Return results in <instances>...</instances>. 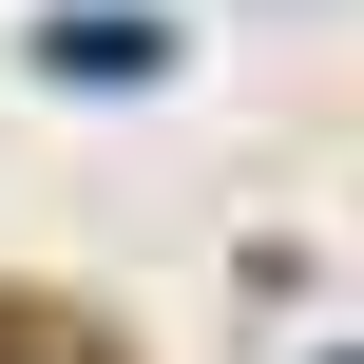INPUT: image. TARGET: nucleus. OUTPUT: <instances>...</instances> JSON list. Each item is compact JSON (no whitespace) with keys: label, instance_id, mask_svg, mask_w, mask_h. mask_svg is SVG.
Returning a JSON list of instances; mask_svg holds the SVG:
<instances>
[{"label":"nucleus","instance_id":"1","mask_svg":"<svg viewBox=\"0 0 364 364\" xmlns=\"http://www.w3.org/2000/svg\"><path fill=\"white\" fill-rule=\"evenodd\" d=\"M38 58H58V77H154V38H134V19H58Z\"/></svg>","mask_w":364,"mask_h":364}]
</instances>
